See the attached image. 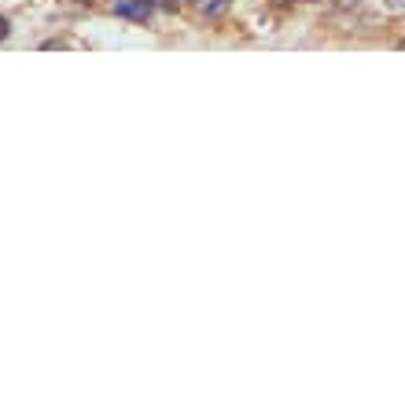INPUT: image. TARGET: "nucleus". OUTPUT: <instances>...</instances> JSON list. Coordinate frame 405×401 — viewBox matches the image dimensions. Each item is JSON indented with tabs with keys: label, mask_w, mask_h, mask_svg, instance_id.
I'll list each match as a JSON object with an SVG mask.
<instances>
[{
	"label": "nucleus",
	"mask_w": 405,
	"mask_h": 401,
	"mask_svg": "<svg viewBox=\"0 0 405 401\" xmlns=\"http://www.w3.org/2000/svg\"><path fill=\"white\" fill-rule=\"evenodd\" d=\"M8 37H11V19L0 11V41H8Z\"/></svg>",
	"instance_id": "3"
},
{
	"label": "nucleus",
	"mask_w": 405,
	"mask_h": 401,
	"mask_svg": "<svg viewBox=\"0 0 405 401\" xmlns=\"http://www.w3.org/2000/svg\"><path fill=\"white\" fill-rule=\"evenodd\" d=\"M232 8V0H199V11H203V19H221L225 11Z\"/></svg>",
	"instance_id": "2"
},
{
	"label": "nucleus",
	"mask_w": 405,
	"mask_h": 401,
	"mask_svg": "<svg viewBox=\"0 0 405 401\" xmlns=\"http://www.w3.org/2000/svg\"><path fill=\"white\" fill-rule=\"evenodd\" d=\"M155 0H115L111 4V15H118V19H133V23H144L151 15Z\"/></svg>",
	"instance_id": "1"
}]
</instances>
